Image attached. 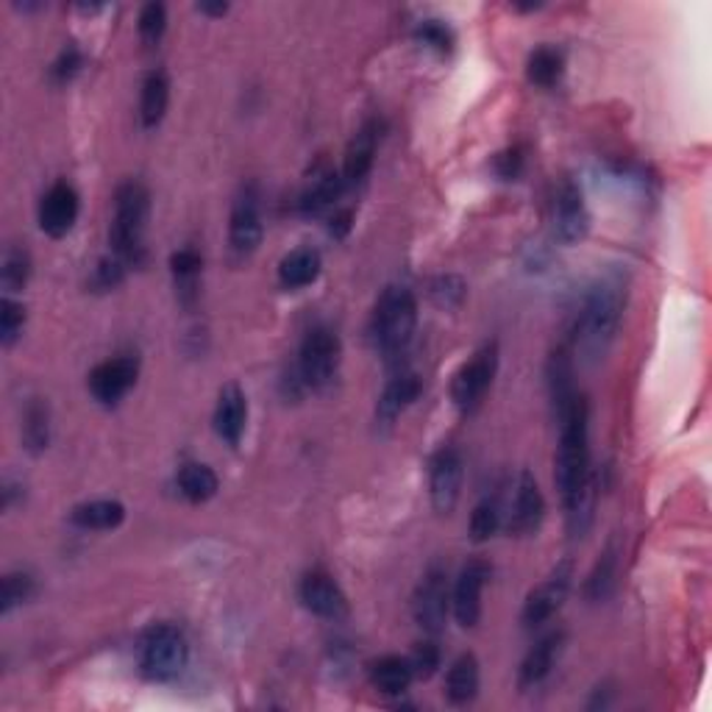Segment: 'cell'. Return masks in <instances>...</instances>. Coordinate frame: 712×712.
Returning <instances> with one entry per match:
<instances>
[{"label": "cell", "mask_w": 712, "mask_h": 712, "mask_svg": "<svg viewBox=\"0 0 712 712\" xmlns=\"http://www.w3.org/2000/svg\"><path fill=\"white\" fill-rule=\"evenodd\" d=\"M25 328V306L7 295L0 301V346L12 348Z\"/></svg>", "instance_id": "obj_36"}, {"label": "cell", "mask_w": 712, "mask_h": 712, "mask_svg": "<svg viewBox=\"0 0 712 712\" xmlns=\"http://www.w3.org/2000/svg\"><path fill=\"white\" fill-rule=\"evenodd\" d=\"M34 577L23 574V570H12L3 577V601H0V613L9 615L14 607L25 604L34 595Z\"/></svg>", "instance_id": "obj_37"}, {"label": "cell", "mask_w": 712, "mask_h": 712, "mask_svg": "<svg viewBox=\"0 0 712 712\" xmlns=\"http://www.w3.org/2000/svg\"><path fill=\"white\" fill-rule=\"evenodd\" d=\"M150 217V193L143 181L129 179L114 193V215L109 229V245L125 265L140 267L145 262V231Z\"/></svg>", "instance_id": "obj_3"}, {"label": "cell", "mask_w": 712, "mask_h": 712, "mask_svg": "<svg viewBox=\"0 0 712 712\" xmlns=\"http://www.w3.org/2000/svg\"><path fill=\"white\" fill-rule=\"evenodd\" d=\"M563 645H565V632H548L545 638H540L538 643L529 649V654L523 656V663H520V671H518L520 690L538 688L540 681L552 674Z\"/></svg>", "instance_id": "obj_20"}, {"label": "cell", "mask_w": 712, "mask_h": 712, "mask_svg": "<svg viewBox=\"0 0 712 712\" xmlns=\"http://www.w3.org/2000/svg\"><path fill=\"white\" fill-rule=\"evenodd\" d=\"M412 679H415V671H412V665H409V656L387 654L371 665L373 688L382 690L385 696L407 693Z\"/></svg>", "instance_id": "obj_28"}, {"label": "cell", "mask_w": 712, "mask_h": 712, "mask_svg": "<svg viewBox=\"0 0 712 712\" xmlns=\"http://www.w3.org/2000/svg\"><path fill=\"white\" fill-rule=\"evenodd\" d=\"M487 579L490 565L484 563V559H471V563L459 570V577L451 590V610L457 624L464 626V629H473V626L482 620V593Z\"/></svg>", "instance_id": "obj_13"}, {"label": "cell", "mask_w": 712, "mask_h": 712, "mask_svg": "<svg viewBox=\"0 0 712 712\" xmlns=\"http://www.w3.org/2000/svg\"><path fill=\"white\" fill-rule=\"evenodd\" d=\"M559 421V446L554 457V482L568 509L570 532L582 534L590 527L595 507V473L590 468V407L577 396Z\"/></svg>", "instance_id": "obj_1"}, {"label": "cell", "mask_w": 712, "mask_h": 712, "mask_svg": "<svg viewBox=\"0 0 712 712\" xmlns=\"http://www.w3.org/2000/svg\"><path fill=\"white\" fill-rule=\"evenodd\" d=\"M615 577H618V548L610 543L599 559H595L593 570H590L588 582H584V595L590 601H604L615 588Z\"/></svg>", "instance_id": "obj_33"}, {"label": "cell", "mask_w": 712, "mask_h": 712, "mask_svg": "<svg viewBox=\"0 0 712 712\" xmlns=\"http://www.w3.org/2000/svg\"><path fill=\"white\" fill-rule=\"evenodd\" d=\"M79 212L81 198L75 193V186L68 184V181H57L39 201V229L53 240H59V237L73 231Z\"/></svg>", "instance_id": "obj_16"}, {"label": "cell", "mask_w": 712, "mask_h": 712, "mask_svg": "<svg viewBox=\"0 0 712 712\" xmlns=\"http://www.w3.org/2000/svg\"><path fill=\"white\" fill-rule=\"evenodd\" d=\"M265 226H262V195L256 184H245L231 204L229 245L237 256H251L260 249Z\"/></svg>", "instance_id": "obj_9"}, {"label": "cell", "mask_w": 712, "mask_h": 712, "mask_svg": "<svg viewBox=\"0 0 712 712\" xmlns=\"http://www.w3.org/2000/svg\"><path fill=\"white\" fill-rule=\"evenodd\" d=\"M50 443V412L43 398L28 401L23 412V446L32 454H43Z\"/></svg>", "instance_id": "obj_32"}, {"label": "cell", "mask_w": 712, "mask_h": 712, "mask_svg": "<svg viewBox=\"0 0 712 712\" xmlns=\"http://www.w3.org/2000/svg\"><path fill=\"white\" fill-rule=\"evenodd\" d=\"M418 326V301L407 287H387L373 312V340L385 357L407 351Z\"/></svg>", "instance_id": "obj_4"}, {"label": "cell", "mask_w": 712, "mask_h": 712, "mask_svg": "<svg viewBox=\"0 0 712 712\" xmlns=\"http://www.w3.org/2000/svg\"><path fill=\"white\" fill-rule=\"evenodd\" d=\"M176 482H179L181 496H184L190 504L212 502V498L217 496V487H220V482H217V473L204 462L181 464Z\"/></svg>", "instance_id": "obj_29"}, {"label": "cell", "mask_w": 712, "mask_h": 712, "mask_svg": "<svg viewBox=\"0 0 712 712\" xmlns=\"http://www.w3.org/2000/svg\"><path fill=\"white\" fill-rule=\"evenodd\" d=\"M520 168H523V156H520L518 148H509L496 156V170L502 179H515L520 173Z\"/></svg>", "instance_id": "obj_42"}, {"label": "cell", "mask_w": 712, "mask_h": 712, "mask_svg": "<svg viewBox=\"0 0 712 712\" xmlns=\"http://www.w3.org/2000/svg\"><path fill=\"white\" fill-rule=\"evenodd\" d=\"M434 295H437V301H441L443 306H451V304H448V295H454V301H462V295H464L462 281H457V279H441V285H437V290H434Z\"/></svg>", "instance_id": "obj_44"}, {"label": "cell", "mask_w": 712, "mask_h": 712, "mask_svg": "<svg viewBox=\"0 0 712 712\" xmlns=\"http://www.w3.org/2000/svg\"><path fill=\"white\" fill-rule=\"evenodd\" d=\"M498 373V342H484L471 360L464 362L451 382V401L462 415H471L482 403Z\"/></svg>", "instance_id": "obj_7"}, {"label": "cell", "mask_w": 712, "mask_h": 712, "mask_svg": "<svg viewBox=\"0 0 712 712\" xmlns=\"http://www.w3.org/2000/svg\"><path fill=\"white\" fill-rule=\"evenodd\" d=\"M590 231V212L584 195L574 181H563L554 198V237L563 245H577Z\"/></svg>", "instance_id": "obj_14"}, {"label": "cell", "mask_w": 712, "mask_h": 712, "mask_svg": "<svg viewBox=\"0 0 712 712\" xmlns=\"http://www.w3.org/2000/svg\"><path fill=\"white\" fill-rule=\"evenodd\" d=\"M563 70H565L563 53H559L557 48H552V45H540V48H534L532 53H529L527 75L534 87H543V89L554 87V84L563 79Z\"/></svg>", "instance_id": "obj_31"}, {"label": "cell", "mask_w": 712, "mask_h": 712, "mask_svg": "<svg viewBox=\"0 0 712 712\" xmlns=\"http://www.w3.org/2000/svg\"><path fill=\"white\" fill-rule=\"evenodd\" d=\"M448 610H451V593H448V577L443 568H429L415 590L412 613L418 626L429 635H441L446 629Z\"/></svg>", "instance_id": "obj_10"}, {"label": "cell", "mask_w": 712, "mask_h": 712, "mask_svg": "<svg viewBox=\"0 0 712 712\" xmlns=\"http://www.w3.org/2000/svg\"><path fill=\"white\" fill-rule=\"evenodd\" d=\"M70 520L87 532H112L125 520V507L114 498H95V502L79 504L70 512Z\"/></svg>", "instance_id": "obj_26"}, {"label": "cell", "mask_w": 712, "mask_h": 712, "mask_svg": "<svg viewBox=\"0 0 712 712\" xmlns=\"http://www.w3.org/2000/svg\"><path fill=\"white\" fill-rule=\"evenodd\" d=\"M502 529V507L496 498H482L471 515V538L476 543H484Z\"/></svg>", "instance_id": "obj_35"}, {"label": "cell", "mask_w": 712, "mask_h": 712, "mask_svg": "<svg viewBox=\"0 0 712 712\" xmlns=\"http://www.w3.org/2000/svg\"><path fill=\"white\" fill-rule=\"evenodd\" d=\"M136 28H140L143 43L148 45L159 43V39L165 37V32H168V9H165V3H145L143 12H140V23H136Z\"/></svg>", "instance_id": "obj_39"}, {"label": "cell", "mask_w": 712, "mask_h": 712, "mask_svg": "<svg viewBox=\"0 0 712 712\" xmlns=\"http://www.w3.org/2000/svg\"><path fill=\"white\" fill-rule=\"evenodd\" d=\"M342 190H346V181H342V173H335V170H328V173L317 176L312 181V186L301 195V215L306 217H317L323 212H328L331 206H337L340 201Z\"/></svg>", "instance_id": "obj_30"}, {"label": "cell", "mask_w": 712, "mask_h": 712, "mask_svg": "<svg viewBox=\"0 0 712 712\" xmlns=\"http://www.w3.org/2000/svg\"><path fill=\"white\" fill-rule=\"evenodd\" d=\"M409 665L415 671V679H432L434 671L441 668V649L426 640V643H418L415 651L409 654Z\"/></svg>", "instance_id": "obj_40"}, {"label": "cell", "mask_w": 712, "mask_h": 712, "mask_svg": "<svg viewBox=\"0 0 712 712\" xmlns=\"http://www.w3.org/2000/svg\"><path fill=\"white\" fill-rule=\"evenodd\" d=\"M418 396H421V378H418L415 373H401V376L393 378L390 385L382 390V396H378L376 418L385 423V426H393V423L418 401Z\"/></svg>", "instance_id": "obj_21"}, {"label": "cell", "mask_w": 712, "mask_h": 712, "mask_svg": "<svg viewBox=\"0 0 712 712\" xmlns=\"http://www.w3.org/2000/svg\"><path fill=\"white\" fill-rule=\"evenodd\" d=\"M340 337L335 328L315 326L306 331L298 353V376L312 390H323L335 382L337 367H340Z\"/></svg>", "instance_id": "obj_6"}, {"label": "cell", "mask_w": 712, "mask_h": 712, "mask_svg": "<svg viewBox=\"0 0 712 712\" xmlns=\"http://www.w3.org/2000/svg\"><path fill=\"white\" fill-rule=\"evenodd\" d=\"M298 595L304 601V607L310 610L317 618L328 620H340L348 615V599L342 593L340 584L335 582V577H328L323 570H312L301 579V588H298Z\"/></svg>", "instance_id": "obj_17"}, {"label": "cell", "mask_w": 712, "mask_h": 712, "mask_svg": "<svg viewBox=\"0 0 712 712\" xmlns=\"http://www.w3.org/2000/svg\"><path fill=\"white\" fill-rule=\"evenodd\" d=\"M81 64H84V57H81V50L75 48V45H68V48L62 50L57 57V62H53V68H50V79L57 81V84H68L70 79H73L75 73L81 70Z\"/></svg>", "instance_id": "obj_41"}, {"label": "cell", "mask_w": 712, "mask_h": 712, "mask_svg": "<svg viewBox=\"0 0 712 712\" xmlns=\"http://www.w3.org/2000/svg\"><path fill=\"white\" fill-rule=\"evenodd\" d=\"M626 306V287L618 276H607L599 285L590 287L584 306L579 312L577 321V351H582L590 360H599L613 346L615 335H618L620 317H624Z\"/></svg>", "instance_id": "obj_2"}, {"label": "cell", "mask_w": 712, "mask_h": 712, "mask_svg": "<svg viewBox=\"0 0 712 712\" xmlns=\"http://www.w3.org/2000/svg\"><path fill=\"white\" fill-rule=\"evenodd\" d=\"M548 393H552V403L557 418L563 415L565 409L574 403V398L579 396L577 387H574V357H570V348L563 346L552 353L548 360Z\"/></svg>", "instance_id": "obj_24"}, {"label": "cell", "mask_w": 712, "mask_h": 712, "mask_svg": "<svg viewBox=\"0 0 712 712\" xmlns=\"http://www.w3.org/2000/svg\"><path fill=\"white\" fill-rule=\"evenodd\" d=\"M479 681H482V671H479L476 654H459L451 663L446 674V696L451 704L464 707L471 704L479 693Z\"/></svg>", "instance_id": "obj_23"}, {"label": "cell", "mask_w": 712, "mask_h": 712, "mask_svg": "<svg viewBox=\"0 0 712 712\" xmlns=\"http://www.w3.org/2000/svg\"><path fill=\"white\" fill-rule=\"evenodd\" d=\"M201 14H212V17H224L226 12H229V3H198Z\"/></svg>", "instance_id": "obj_45"}, {"label": "cell", "mask_w": 712, "mask_h": 712, "mask_svg": "<svg viewBox=\"0 0 712 712\" xmlns=\"http://www.w3.org/2000/svg\"><path fill=\"white\" fill-rule=\"evenodd\" d=\"M570 584H574V565H570V559H563L523 601V613H520L523 626L538 629L545 620H552L565 604V599H568Z\"/></svg>", "instance_id": "obj_8"}, {"label": "cell", "mask_w": 712, "mask_h": 712, "mask_svg": "<svg viewBox=\"0 0 712 712\" xmlns=\"http://www.w3.org/2000/svg\"><path fill=\"white\" fill-rule=\"evenodd\" d=\"M170 273H173L176 298L184 306H193L201 295V276H204V260L195 249H179L170 256Z\"/></svg>", "instance_id": "obj_22"}, {"label": "cell", "mask_w": 712, "mask_h": 712, "mask_svg": "<svg viewBox=\"0 0 712 712\" xmlns=\"http://www.w3.org/2000/svg\"><path fill=\"white\" fill-rule=\"evenodd\" d=\"M351 220H353L351 209H335V215H331V220H328V231H331V237H335V240H342V237L351 231Z\"/></svg>", "instance_id": "obj_43"}, {"label": "cell", "mask_w": 712, "mask_h": 712, "mask_svg": "<svg viewBox=\"0 0 712 712\" xmlns=\"http://www.w3.org/2000/svg\"><path fill=\"white\" fill-rule=\"evenodd\" d=\"M170 104V79L165 70H150L140 93V120L145 129H156L165 120Z\"/></svg>", "instance_id": "obj_27"}, {"label": "cell", "mask_w": 712, "mask_h": 712, "mask_svg": "<svg viewBox=\"0 0 712 712\" xmlns=\"http://www.w3.org/2000/svg\"><path fill=\"white\" fill-rule=\"evenodd\" d=\"M190 645L181 629L170 624L150 626L140 640V671L150 681H173L184 671Z\"/></svg>", "instance_id": "obj_5"}, {"label": "cell", "mask_w": 712, "mask_h": 712, "mask_svg": "<svg viewBox=\"0 0 712 712\" xmlns=\"http://www.w3.org/2000/svg\"><path fill=\"white\" fill-rule=\"evenodd\" d=\"M212 423H215V434L226 446L237 448L245 434V426H249V398L242 393L240 385H226L217 396L215 403V415H212Z\"/></svg>", "instance_id": "obj_18"}, {"label": "cell", "mask_w": 712, "mask_h": 712, "mask_svg": "<svg viewBox=\"0 0 712 712\" xmlns=\"http://www.w3.org/2000/svg\"><path fill=\"white\" fill-rule=\"evenodd\" d=\"M545 518V498L540 490L538 479L529 471H523L515 482L512 507H509L507 529L515 538H532Z\"/></svg>", "instance_id": "obj_15"}, {"label": "cell", "mask_w": 712, "mask_h": 712, "mask_svg": "<svg viewBox=\"0 0 712 712\" xmlns=\"http://www.w3.org/2000/svg\"><path fill=\"white\" fill-rule=\"evenodd\" d=\"M378 134H382V125H378L376 120H367V123L360 125V131L351 136V143H348L346 148V159H342V181H346V186L360 184L373 170Z\"/></svg>", "instance_id": "obj_19"}, {"label": "cell", "mask_w": 712, "mask_h": 712, "mask_svg": "<svg viewBox=\"0 0 712 712\" xmlns=\"http://www.w3.org/2000/svg\"><path fill=\"white\" fill-rule=\"evenodd\" d=\"M140 378L136 357H112L89 373V393L104 407H118Z\"/></svg>", "instance_id": "obj_11"}, {"label": "cell", "mask_w": 712, "mask_h": 712, "mask_svg": "<svg viewBox=\"0 0 712 712\" xmlns=\"http://www.w3.org/2000/svg\"><path fill=\"white\" fill-rule=\"evenodd\" d=\"M323 270V260L315 249H295L279 262V281L285 290H304L315 285Z\"/></svg>", "instance_id": "obj_25"}, {"label": "cell", "mask_w": 712, "mask_h": 712, "mask_svg": "<svg viewBox=\"0 0 712 712\" xmlns=\"http://www.w3.org/2000/svg\"><path fill=\"white\" fill-rule=\"evenodd\" d=\"M459 490H462V457L457 448L443 446L429 462V493L434 509L441 515H451L459 502Z\"/></svg>", "instance_id": "obj_12"}, {"label": "cell", "mask_w": 712, "mask_h": 712, "mask_svg": "<svg viewBox=\"0 0 712 712\" xmlns=\"http://www.w3.org/2000/svg\"><path fill=\"white\" fill-rule=\"evenodd\" d=\"M415 39L421 45H426V48L443 53V57L454 50V32L451 25H446V20H437V17L421 20L415 28Z\"/></svg>", "instance_id": "obj_38"}, {"label": "cell", "mask_w": 712, "mask_h": 712, "mask_svg": "<svg viewBox=\"0 0 712 712\" xmlns=\"http://www.w3.org/2000/svg\"><path fill=\"white\" fill-rule=\"evenodd\" d=\"M32 276V256L25 249H9L3 254V265H0V287L7 295L23 292V287L28 285Z\"/></svg>", "instance_id": "obj_34"}]
</instances>
